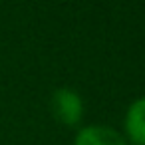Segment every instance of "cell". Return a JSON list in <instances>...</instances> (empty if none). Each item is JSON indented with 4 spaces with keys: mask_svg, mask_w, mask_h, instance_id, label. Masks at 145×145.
Masks as SVG:
<instances>
[{
    "mask_svg": "<svg viewBox=\"0 0 145 145\" xmlns=\"http://www.w3.org/2000/svg\"><path fill=\"white\" fill-rule=\"evenodd\" d=\"M52 105H54V113L56 117L66 123V125H74L80 121L82 117V97L70 89V88H60L54 91V97H52Z\"/></svg>",
    "mask_w": 145,
    "mask_h": 145,
    "instance_id": "cell-1",
    "label": "cell"
},
{
    "mask_svg": "<svg viewBox=\"0 0 145 145\" xmlns=\"http://www.w3.org/2000/svg\"><path fill=\"white\" fill-rule=\"evenodd\" d=\"M76 145H127L125 139L111 127H101V125H89L84 127L78 137Z\"/></svg>",
    "mask_w": 145,
    "mask_h": 145,
    "instance_id": "cell-2",
    "label": "cell"
},
{
    "mask_svg": "<svg viewBox=\"0 0 145 145\" xmlns=\"http://www.w3.org/2000/svg\"><path fill=\"white\" fill-rule=\"evenodd\" d=\"M125 127L135 145H145V97L131 103L127 111Z\"/></svg>",
    "mask_w": 145,
    "mask_h": 145,
    "instance_id": "cell-3",
    "label": "cell"
}]
</instances>
